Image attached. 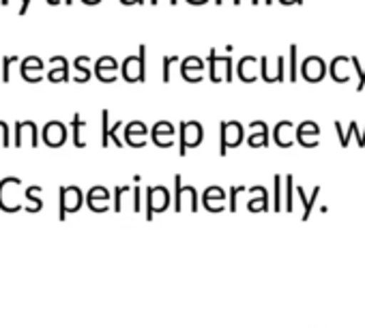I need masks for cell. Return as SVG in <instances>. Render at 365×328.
<instances>
[{
    "label": "cell",
    "instance_id": "7a4b0ae2",
    "mask_svg": "<svg viewBox=\"0 0 365 328\" xmlns=\"http://www.w3.org/2000/svg\"><path fill=\"white\" fill-rule=\"evenodd\" d=\"M202 137H205V131L198 120H182L180 122V146H178L180 157H185L190 148L200 146Z\"/></svg>",
    "mask_w": 365,
    "mask_h": 328
},
{
    "label": "cell",
    "instance_id": "ffe728a7",
    "mask_svg": "<svg viewBox=\"0 0 365 328\" xmlns=\"http://www.w3.org/2000/svg\"><path fill=\"white\" fill-rule=\"evenodd\" d=\"M116 69H118L116 60H114L112 56H103V58H99V60H97L95 73H97V78H99L101 82L110 84V82H114V80H116Z\"/></svg>",
    "mask_w": 365,
    "mask_h": 328
},
{
    "label": "cell",
    "instance_id": "d590c367",
    "mask_svg": "<svg viewBox=\"0 0 365 328\" xmlns=\"http://www.w3.org/2000/svg\"><path fill=\"white\" fill-rule=\"evenodd\" d=\"M11 63H16L14 56H7L5 63H3V82H9V65H11Z\"/></svg>",
    "mask_w": 365,
    "mask_h": 328
},
{
    "label": "cell",
    "instance_id": "277c9868",
    "mask_svg": "<svg viewBox=\"0 0 365 328\" xmlns=\"http://www.w3.org/2000/svg\"><path fill=\"white\" fill-rule=\"evenodd\" d=\"M209 67H211V82H232V58L230 56H217V50L213 48L209 52Z\"/></svg>",
    "mask_w": 365,
    "mask_h": 328
},
{
    "label": "cell",
    "instance_id": "f6af8a7d",
    "mask_svg": "<svg viewBox=\"0 0 365 328\" xmlns=\"http://www.w3.org/2000/svg\"><path fill=\"white\" fill-rule=\"evenodd\" d=\"M264 3H267V5H273V3H275V0H264Z\"/></svg>",
    "mask_w": 365,
    "mask_h": 328
},
{
    "label": "cell",
    "instance_id": "44dd1931",
    "mask_svg": "<svg viewBox=\"0 0 365 328\" xmlns=\"http://www.w3.org/2000/svg\"><path fill=\"white\" fill-rule=\"evenodd\" d=\"M108 200H110V194H108V189H103V187H95V189L88 191V206H91L95 213L108 211Z\"/></svg>",
    "mask_w": 365,
    "mask_h": 328
},
{
    "label": "cell",
    "instance_id": "5bb4252c",
    "mask_svg": "<svg viewBox=\"0 0 365 328\" xmlns=\"http://www.w3.org/2000/svg\"><path fill=\"white\" fill-rule=\"evenodd\" d=\"M258 73H260V58H256V56H245V58L239 60V65H237V75H239L241 82L252 84V82L258 80Z\"/></svg>",
    "mask_w": 365,
    "mask_h": 328
},
{
    "label": "cell",
    "instance_id": "cb8c5ba5",
    "mask_svg": "<svg viewBox=\"0 0 365 328\" xmlns=\"http://www.w3.org/2000/svg\"><path fill=\"white\" fill-rule=\"evenodd\" d=\"M58 58V63H61V67L58 69H54V71H50V80L52 82H69V65H67V60L63 58V56H56Z\"/></svg>",
    "mask_w": 365,
    "mask_h": 328
},
{
    "label": "cell",
    "instance_id": "7bdbcfd3",
    "mask_svg": "<svg viewBox=\"0 0 365 328\" xmlns=\"http://www.w3.org/2000/svg\"><path fill=\"white\" fill-rule=\"evenodd\" d=\"M217 5H224V3H228V0H215ZM230 3H235V0H230Z\"/></svg>",
    "mask_w": 365,
    "mask_h": 328
},
{
    "label": "cell",
    "instance_id": "8fae6325",
    "mask_svg": "<svg viewBox=\"0 0 365 328\" xmlns=\"http://www.w3.org/2000/svg\"><path fill=\"white\" fill-rule=\"evenodd\" d=\"M202 73H205V63L198 56H187L180 63V75L185 82L198 84L202 82Z\"/></svg>",
    "mask_w": 365,
    "mask_h": 328
},
{
    "label": "cell",
    "instance_id": "83f0119b",
    "mask_svg": "<svg viewBox=\"0 0 365 328\" xmlns=\"http://www.w3.org/2000/svg\"><path fill=\"white\" fill-rule=\"evenodd\" d=\"M297 54H299V50H297V46H290V71H288V80L290 82H297V73H299V60H297Z\"/></svg>",
    "mask_w": 365,
    "mask_h": 328
},
{
    "label": "cell",
    "instance_id": "9a60e30c",
    "mask_svg": "<svg viewBox=\"0 0 365 328\" xmlns=\"http://www.w3.org/2000/svg\"><path fill=\"white\" fill-rule=\"evenodd\" d=\"M318 135H320V127L314 120H305L297 127V142L305 148L318 146Z\"/></svg>",
    "mask_w": 365,
    "mask_h": 328
},
{
    "label": "cell",
    "instance_id": "bcb514c9",
    "mask_svg": "<svg viewBox=\"0 0 365 328\" xmlns=\"http://www.w3.org/2000/svg\"><path fill=\"white\" fill-rule=\"evenodd\" d=\"M0 3H3V5H9V0H0Z\"/></svg>",
    "mask_w": 365,
    "mask_h": 328
},
{
    "label": "cell",
    "instance_id": "9c48e42d",
    "mask_svg": "<svg viewBox=\"0 0 365 328\" xmlns=\"http://www.w3.org/2000/svg\"><path fill=\"white\" fill-rule=\"evenodd\" d=\"M301 75H303L307 82L316 84V82H320V80L327 75V63H324L320 56H309V58H305L303 65H301Z\"/></svg>",
    "mask_w": 365,
    "mask_h": 328
},
{
    "label": "cell",
    "instance_id": "ba28073f",
    "mask_svg": "<svg viewBox=\"0 0 365 328\" xmlns=\"http://www.w3.org/2000/svg\"><path fill=\"white\" fill-rule=\"evenodd\" d=\"M354 73V67H352V60L346 58V56H335L331 63H329V75L333 82L337 84H346Z\"/></svg>",
    "mask_w": 365,
    "mask_h": 328
},
{
    "label": "cell",
    "instance_id": "d6a6232c",
    "mask_svg": "<svg viewBox=\"0 0 365 328\" xmlns=\"http://www.w3.org/2000/svg\"><path fill=\"white\" fill-rule=\"evenodd\" d=\"M282 200H284V196H282V176H275V196H273V208H275V213L282 211Z\"/></svg>",
    "mask_w": 365,
    "mask_h": 328
},
{
    "label": "cell",
    "instance_id": "3957f363",
    "mask_svg": "<svg viewBox=\"0 0 365 328\" xmlns=\"http://www.w3.org/2000/svg\"><path fill=\"white\" fill-rule=\"evenodd\" d=\"M123 78L127 82H146V46H140L138 56H129L123 63Z\"/></svg>",
    "mask_w": 365,
    "mask_h": 328
},
{
    "label": "cell",
    "instance_id": "5b68a950",
    "mask_svg": "<svg viewBox=\"0 0 365 328\" xmlns=\"http://www.w3.org/2000/svg\"><path fill=\"white\" fill-rule=\"evenodd\" d=\"M260 75L269 84L284 82L286 80V58L284 56H277V58L262 56L260 58Z\"/></svg>",
    "mask_w": 365,
    "mask_h": 328
},
{
    "label": "cell",
    "instance_id": "e575fe53",
    "mask_svg": "<svg viewBox=\"0 0 365 328\" xmlns=\"http://www.w3.org/2000/svg\"><path fill=\"white\" fill-rule=\"evenodd\" d=\"M127 191H129V187H116V196H114L116 198V206H114L116 213H120V208H123V194H127Z\"/></svg>",
    "mask_w": 365,
    "mask_h": 328
},
{
    "label": "cell",
    "instance_id": "ee69618b",
    "mask_svg": "<svg viewBox=\"0 0 365 328\" xmlns=\"http://www.w3.org/2000/svg\"><path fill=\"white\" fill-rule=\"evenodd\" d=\"M365 146V129H363V142H361V148Z\"/></svg>",
    "mask_w": 365,
    "mask_h": 328
},
{
    "label": "cell",
    "instance_id": "4fadbf2b",
    "mask_svg": "<svg viewBox=\"0 0 365 328\" xmlns=\"http://www.w3.org/2000/svg\"><path fill=\"white\" fill-rule=\"evenodd\" d=\"M273 139L279 148H290L297 139V127L290 120H279L273 127Z\"/></svg>",
    "mask_w": 365,
    "mask_h": 328
},
{
    "label": "cell",
    "instance_id": "ab89813d",
    "mask_svg": "<svg viewBox=\"0 0 365 328\" xmlns=\"http://www.w3.org/2000/svg\"><path fill=\"white\" fill-rule=\"evenodd\" d=\"M241 3H247V0H235V5H241ZM250 3H252V5H258L260 0H250Z\"/></svg>",
    "mask_w": 365,
    "mask_h": 328
},
{
    "label": "cell",
    "instance_id": "4dcf8cb0",
    "mask_svg": "<svg viewBox=\"0 0 365 328\" xmlns=\"http://www.w3.org/2000/svg\"><path fill=\"white\" fill-rule=\"evenodd\" d=\"M178 63V58L176 56H163V67H161V80L168 84L170 82V78H172V65H176Z\"/></svg>",
    "mask_w": 365,
    "mask_h": 328
},
{
    "label": "cell",
    "instance_id": "8992f818",
    "mask_svg": "<svg viewBox=\"0 0 365 328\" xmlns=\"http://www.w3.org/2000/svg\"><path fill=\"white\" fill-rule=\"evenodd\" d=\"M146 200H148V206H146V219H153L155 213H161L168 208V202H170V194L165 187H148L146 189Z\"/></svg>",
    "mask_w": 365,
    "mask_h": 328
},
{
    "label": "cell",
    "instance_id": "7402d4cb",
    "mask_svg": "<svg viewBox=\"0 0 365 328\" xmlns=\"http://www.w3.org/2000/svg\"><path fill=\"white\" fill-rule=\"evenodd\" d=\"M335 131H337V135H339V144H341L344 148L348 146V142H350V137H352V135H356L359 146H361V142H363V133L359 131L356 120H352V122L348 125V131H346V133H344V125H341L339 120H335Z\"/></svg>",
    "mask_w": 365,
    "mask_h": 328
},
{
    "label": "cell",
    "instance_id": "f35d334b",
    "mask_svg": "<svg viewBox=\"0 0 365 328\" xmlns=\"http://www.w3.org/2000/svg\"><path fill=\"white\" fill-rule=\"evenodd\" d=\"M120 3H123V5H135V3H140V5H142L144 0H120Z\"/></svg>",
    "mask_w": 365,
    "mask_h": 328
},
{
    "label": "cell",
    "instance_id": "6da1fadb",
    "mask_svg": "<svg viewBox=\"0 0 365 328\" xmlns=\"http://www.w3.org/2000/svg\"><path fill=\"white\" fill-rule=\"evenodd\" d=\"M245 137V127L237 120H224L220 125V154L224 157L228 148H237Z\"/></svg>",
    "mask_w": 365,
    "mask_h": 328
},
{
    "label": "cell",
    "instance_id": "7c38bea8",
    "mask_svg": "<svg viewBox=\"0 0 365 328\" xmlns=\"http://www.w3.org/2000/svg\"><path fill=\"white\" fill-rule=\"evenodd\" d=\"M80 206H82V191L78 187L61 189V219H65L69 213H76Z\"/></svg>",
    "mask_w": 365,
    "mask_h": 328
},
{
    "label": "cell",
    "instance_id": "8d00e7d4",
    "mask_svg": "<svg viewBox=\"0 0 365 328\" xmlns=\"http://www.w3.org/2000/svg\"><path fill=\"white\" fill-rule=\"evenodd\" d=\"M29 7H31V0H22V7H20V16H26Z\"/></svg>",
    "mask_w": 365,
    "mask_h": 328
},
{
    "label": "cell",
    "instance_id": "f546056e",
    "mask_svg": "<svg viewBox=\"0 0 365 328\" xmlns=\"http://www.w3.org/2000/svg\"><path fill=\"white\" fill-rule=\"evenodd\" d=\"M108 118H110V112L103 110L101 112V125H103V129H101V146L103 148L110 146V122H108Z\"/></svg>",
    "mask_w": 365,
    "mask_h": 328
},
{
    "label": "cell",
    "instance_id": "d6986e66",
    "mask_svg": "<svg viewBox=\"0 0 365 328\" xmlns=\"http://www.w3.org/2000/svg\"><path fill=\"white\" fill-rule=\"evenodd\" d=\"M202 202H205V208L209 213H220L224 208V204H226V191L222 187H209L205 191Z\"/></svg>",
    "mask_w": 365,
    "mask_h": 328
},
{
    "label": "cell",
    "instance_id": "d4e9b609",
    "mask_svg": "<svg viewBox=\"0 0 365 328\" xmlns=\"http://www.w3.org/2000/svg\"><path fill=\"white\" fill-rule=\"evenodd\" d=\"M267 189L264 187H260V196H254L252 200H250V204H247V208L252 211V213H264L267 208H269V204H267Z\"/></svg>",
    "mask_w": 365,
    "mask_h": 328
},
{
    "label": "cell",
    "instance_id": "f1b7e54d",
    "mask_svg": "<svg viewBox=\"0 0 365 328\" xmlns=\"http://www.w3.org/2000/svg\"><path fill=\"white\" fill-rule=\"evenodd\" d=\"M286 213H292L294 211V183H292V176H286Z\"/></svg>",
    "mask_w": 365,
    "mask_h": 328
},
{
    "label": "cell",
    "instance_id": "ac0fdd59",
    "mask_svg": "<svg viewBox=\"0 0 365 328\" xmlns=\"http://www.w3.org/2000/svg\"><path fill=\"white\" fill-rule=\"evenodd\" d=\"M247 144L252 148H264L269 146V127L262 120H254L250 125V135H247Z\"/></svg>",
    "mask_w": 365,
    "mask_h": 328
},
{
    "label": "cell",
    "instance_id": "60d3db41",
    "mask_svg": "<svg viewBox=\"0 0 365 328\" xmlns=\"http://www.w3.org/2000/svg\"><path fill=\"white\" fill-rule=\"evenodd\" d=\"M190 5H205V3H209V0H187Z\"/></svg>",
    "mask_w": 365,
    "mask_h": 328
},
{
    "label": "cell",
    "instance_id": "484cf974",
    "mask_svg": "<svg viewBox=\"0 0 365 328\" xmlns=\"http://www.w3.org/2000/svg\"><path fill=\"white\" fill-rule=\"evenodd\" d=\"M86 65H88V56H78V58H76V63H73V67H76V71H78L76 82H88V80H91V71L86 69Z\"/></svg>",
    "mask_w": 365,
    "mask_h": 328
},
{
    "label": "cell",
    "instance_id": "52a82bcc",
    "mask_svg": "<svg viewBox=\"0 0 365 328\" xmlns=\"http://www.w3.org/2000/svg\"><path fill=\"white\" fill-rule=\"evenodd\" d=\"M174 185H176V213H182L185 204L190 206L192 213L198 211V196H196V189L194 187H182L180 185V176H174Z\"/></svg>",
    "mask_w": 365,
    "mask_h": 328
},
{
    "label": "cell",
    "instance_id": "74e56055",
    "mask_svg": "<svg viewBox=\"0 0 365 328\" xmlns=\"http://www.w3.org/2000/svg\"><path fill=\"white\" fill-rule=\"evenodd\" d=\"M279 3H282V5H292V3H294V5H301L303 0H279Z\"/></svg>",
    "mask_w": 365,
    "mask_h": 328
},
{
    "label": "cell",
    "instance_id": "2e32d148",
    "mask_svg": "<svg viewBox=\"0 0 365 328\" xmlns=\"http://www.w3.org/2000/svg\"><path fill=\"white\" fill-rule=\"evenodd\" d=\"M43 139H46V144L52 146V148L63 146L65 139H67V127H65L63 122H58V120L48 122V125L43 127Z\"/></svg>",
    "mask_w": 365,
    "mask_h": 328
},
{
    "label": "cell",
    "instance_id": "603a6c76",
    "mask_svg": "<svg viewBox=\"0 0 365 328\" xmlns=\"http://www.w3.org/2000/svg\"><path fill=\"white\" fill-rule=\"evenodd\" d=\"M297 194H299V198H301V202H303V221H307V219H309V215H312L314 202H316V198H318V194H320V187H316V189H314V194H312V200L305 196L303 187H297Z\"/></svg>",
    "mask_w": 365,
    "mask_h": 328
},
{
    "label": "cell",
    "instance_id": "4316f807",
    "mask_svg": "<svg viewBox=\"0 0 365 328\" xmlns=\"http://www.w3.org/2000/svg\"><path fill=\"white\" fill-rule=\"evenodd\" d=\"M71 127H73V144H76L78 148H84L86 144H84V139L80 137V131L86 127V122L80 118V114H76V116H73V120H71Z\"/></svg>",
    "mask_w": 365,
    "mask_h": 328
},
{
    "label": "cell",
    "instance_id": "e0dca14e",
    "mask_svg": "<svg viewBox=\"0 0 365 328\" xmlns=\"http://www.w3.org/2000/svg\"><path fill=\"white\" fill-rule=\"evenodd\" d=\"M146 135H148V129H146L144 122L133 120V122H129V125L125 127V142H127L129 146H133V148L146 146Z\"/></svg>",
    "mask_w": 365,
    "mask_h": 328
},
{
    "label": "cell",
    "instance_id": "1f68e13d",
    "mask_svg": "<svg viewBox=\"0 0 365 328\" xmlns=\"http://www.w3.org/2000/svg\"><path fill=\"white\" fill-rule=\"evenodd\" d=\"M350 60H352L354 73H356V78H359L356 90H363V86H365V67H361V63H359V58H356V56H350Z\"/></svg>",
    "mask_w": 365,
    "mask_h": 328
},
{
    "label": "cell",
    "instance_id": "30bf717a",
    "mask_svg": "<svg viewBox=\"0 0 365 328\" xmlns=\"http://www.w3.org/2000/svg\"><path fill=\"white\" fill-rule=\"evenodd\" d=\"M174 135H176V129H174V125L168 122V120L155 122V127H153V131H150V137H153L155 146H159V148H170V146H174Z\"/></svg>",
    "mask_w": 365,
    "mask_h": 328
},
{
    "label": "cell",
    "instance_id": "b9f144b4",
    "mask_svg": "<svg viewBox=\"0 0 365 328\" xmlns=\"http://www.w3.org/2000/svg\"><path fill=\"white\" fill-rule=\"evenodd\" d=\"M150 3L157 5V3H161V0H150ZM168 3H170V5H176V0H168Z\"/></svg>",
    "mask_w": 365,
    "mask_h": 328
},
{
    "label": "cell",
    "instance_id": "836d02e7",
    "mask_svg": "<svg viewBox=\"0 0 365 328\" xmlns=\"http://www.w3.org/2000/svg\"><path fill=\"white\" fill-rule=\"evenodd\" d=\"M243 191H245L243 187H232L230 189V213H237V200H239V196Z\"/></svg>",
    "mask_w": 365,
    "mask_h": 328
}]
</instances>
